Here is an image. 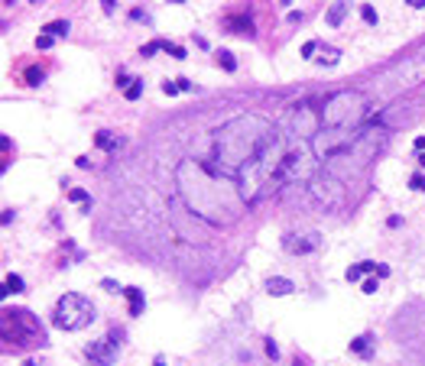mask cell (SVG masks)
Wrapping results in <instances>:
<instances>
[{
    "instance_id": "6da1fadb",
    "label": "cell",
    "mask_w": 425,
    "mask_h": 366,
    "mask_svg": "<svg viewBox=\"0 0 425 366\" xmlns=\"http://www.w3.org/2000/svg\"><path fill=\"white\" fill-rule=\"evenodd\" d=\"M276 136L279 133L273 130V123L260 114L231 117L215 133V168L221 175H241Z\"/></svg>"
},
{
    "instance_id": "7a4b0ae2",
    "label": "cell",
    "mask_w": 425,
    "mask_h": 366,
    "mask_svg": "<svg viewBox=\"0 0 425 366\" xmlns=\"http://www.w3.org/2000/svg\"><path fill=\"white\" fill-rule=\"evenodd\" d=\"M224 178L215 165H198V162H182L179 165V185H182V194L185 201L192 204L198 214H205V217H221L227 224V217H237V211H241V191L234 188H224Z\"/></svg>"
},
{
    "instance_id": "3957f363",
    "label": "cell",
    "mask_w": 425,
    "mask_h": 366,
    "mask_svg": "<svg viewBox=\"0 0 425 366\" xmlns=\"http://www.w3.org/2000/svg\"><path fill=\"white\" fill-rule=\"evenodd\" d=\"M383 139H386V130L383 127H360V133L354 136V143H348L344 149H338L331 159H325V175L334 178V182L348 185L351 178H357L364 168L374 162V156L383 149Z\"/></svg>"
},
{
    "instance_id": "277c9868",
    "label": "cell",
    "mask_w": 425,
    "mask_h": 366,
    "mask_svg": "<svg viewBox=\"0 0 425 366\" xmlns=\"http://www.w3.org/2000/svg\"><path fill=\"white\" fill-rule=\"evenodd\" d=\"M282 159H286V143H282V136H276L241 175H237L241 178V188L237 191H241L244 204L263 201L270 191H276L282 185Z\"/></svg>"
},
{
    "instance_id": "5b68a950",
    "label": "cell",
    "mask_w": 425,
    "mask_h": 366,
    "mask_svg": "<svg viewBox=\"0 0 425 366\" xmlns=\"http://www.w3.org/2000/svg\"><path fill=\"white\" fill-rule=\"evenodd\" d=\"M370 107H367V97L360 91H334L328 101L322 104L318 117H322V130H360V123L367 120Z\"/></svg>"
},
{
    "instance_id": "8992f818",
    "label": "cell",
    "mask_w": 425,
    "mask_h": 366,
    "mask_svg": "<svg viewBox=\"0 0 425 366\" xmlns=\"http://www.w3.org/2000/svg\"><path fill=\"white\" fill-rule=\"evenodd\" d=\"M91 321H94V305L85 295H78V292L62 295L56 311H52V324L59 331H85Z\"/></svg>"
},
{
    "instance_id": "52a82bcc",
    "label": "cell",
    "mask_w": 425,
    "mask_h": 366,
    "mask_svg": "<svg viewBox=\"0 0 425 366\" xmlns=\"http://www.w3.org/2000/svg\"><path fill=\"white\" fill-rule=\"evenodd\" d=\"M318 172V159L312 153V143H296L286 146V159H282V185L286 182H299L308 185Z\"/></svg>"
},
{
    "instance_id": "ba28073f",
    "label": "cell",
    "mask_w": 425,
    "mask_h": 366,
    "mask_svg": "<svg viewBox=\"0 0 425 366\" xmlns=\"http://www.w3.org/2000/svg\"><path fill=\"white\" fill-rule=\"evenodd\" d=\"M117 353H120V341H117V334H104V337H97V341L88 344V363L91 366H111L114 360H117Z\"/></svg>"
},
{
    "instance_id": "9c48e42d",
    "label": "cell",
    "mask_w": 425,
    "mask_h": 366,
    "mask_svg": "<svg viewBox=\"0 0 425 366\" xmlns=\"http://www.w3.org/2000/svg\"><path fill=\"white\" fill-rule=\"evenodd\" d=\"M322 246V237L318 234H289L286 237V249L289 253H312V249Z\"/></svg>"
},
{
    "instance_id": "30bf717a",
    "label": "cell",
    "mask_w": 425,
    "mask_h": 366,
    "mask_svg": "<svg viewBox=\"0 0 425 366\" xmlns=\"http://www.w3.org/2000/svg\"><path fill=\"white\" fill-rule=\"evenodd\" d=\"M267 292H270V295H289V292H296V285H292L289 279L270 275V279H267Z\"/></svg>"
},
{
    "instance_id": "8fae6325",
    "label": "cell",
    "mask_w": 425,
    "mask_h": 366,
    "mask_svg": "<svg viewBox=\"0 0 425 366\" xmlns=\"http://www.w3.org/2000/svg\"><path fill=\"white\" fill-rule=\"evenodd\" d=\"M123 295H127V301H130V315H143V308H146L143 292L140 289H123Z\"/></svg>"
},
{
    "instance_id": "7c38bea8",
    "label": "cell",
    "mask_w": 425,
    "mask_h": 366,
    "mask_svg": "<svg viewBox=\"0 0 425 366\" xmlns=\"http://www.w3.org/2000/svg\"><path fill=\"white\" fill-rule=\"evenodd\" d=\"M97 146H101V149H108V153H114V149L120 146V139H114L108 130H101V133H97Z\"/></svg>"
},
{
    "instance_id": "4fadbf2b",
    "label": "cell",
    "mask_w": 425,
    "mask_h": 366,
    "mask_svg": "<svg viewBox=\"0 0 425 366\" xmlns=\"http://www.w3.org/2000/svg\"><path fill=\"white\" fill-rule=\"evenodd\" d=\"M16 292H23V279L20 275H7L4 279V295H16Z\"/></svg>"
},
{
    "instance_id": "5bb4252c",
    "label": "cell",
    "mask_w": 425,
    "mask_h": 366,
    "mask_svg": "<svg viewBox=\"0 0 425 366\" xmlns=\"http://www.w3.org/2000/svg\"><path fill=\"white\" fill-rule=\"evenodd\" d=\"M215 59H218V65L224 68V71H234V68H237V59H234V55H231V52H227V49H221Z\"/></svg>"
},
{
    "instance_id": "9a60e30c",
    "label": "cell",
    "mask_w": 425,
    "mask_h": 366,
    "mask_svg": "<svg viewBox=\"0 0 425 366\" xmlns=\"http://www.w3.org/2000/svg\"><path fill=\"white\" fill-rule=\"evenodd\" d=\"M344 13H348V4H334L331 10H328V23H331V26H338V23L344 20Z\"/></svg>"
},
{
    "instance_id": "2e32d148",
    "label": "cell",
    "mask_w": 425,
    "mask_h": 366,
    "mask_svg": "<svg viewBox=\"0 0 425 366\" xmlns=\"http://www.w3.org/2000/svg\"><path fill=\"white\" fill-rule=\"evenodd\" d=\"M46 36H52V39H56V36H68V23H65V20L49 23V26H46Z\"/></svg>"
},
{
    "instance_id": "e0dca14e",
    "label": "cell",
    "mask_w": 425,
    "mask_h": 366,
    "mask_svg": "<svg viewBox=\"0 0 425 366\" xmlns=\"http://www.w3.org/2000/svg\"><path fill=\"white\" fill-rule=\"evenodd\" d=\"M325 62V65H338V59H341V52L338 49H331V46H322V55H318Z\"/></svg>"
},
{
    "instance_id": "ac0fdd59",
    "label": "cell",
    "mask_w": 425,
    "mask_h": 366,
    "mask_svg": "<svg viewBox=\"0 0 425 366\" xmlns=\"http://www.w3.org/2000/svg\"><path fill=\"white\" fill-rule=\"evenodd\" d=\"M351 350L360 353V356H370V337H357V341H351Z\"/></svg>"
},
{
    "instance_id": "d6986e66",
    "label": "cell",
    "mask_w": 425,
    "mask_h": 366,
    "mask_svg": "<svg viewBox=\"0 0 425 366\" xmlns=\"http://www.w3.org/2000/svg\"><path fill=\"white\" fill-rule=\"evenodd\" d=\"M140 94H143V81H130V88L123 91V97H127V101H137Z\"/></svg>"
},
{
    "instance_id": "ffe728a7",
    "label": "cell",
    "mask_w": 425,
    "mask_h": 366,
    "mask_svg": "<svg viewBox=\"0 0 425 366\" xmlns=\"http://www.w3.org/2000/svg\"><path fill=\"white\" fill-rule=\"evenodd\" d=\"M227 26H234L231 33H250V20H241V16H234V20H227Z\"/></svg>"
},
{
    "instance_id": "44dd1931",
    "label": "cell",
    "mask_w": 425,
    "mask_h": 366,
    "mask_svg": "<svg viewBox=\"0 0 425 366\" xmlns=\"http://www.w3.org/2000/svg\"><path fill=\"white\" fill-rule=\"evenodd\" d=\"M68 201H75V204H91L88 191H82V188H72V191H68Z\"/></svg>"
},
{
    "instance_id": "7402d4cb",
    "label": "cell",
    "mask_w": 425,
    "mask_h": 366,
    "mask_svg": "<svg viewBox=\"0 0 425 366\" xmlns=\"http://www.w3.org/2000/svg\"><path fill=\"white\" fill-rule=\"evenodd\" d=\"M159 42H163V49L169 52V55H175V59H185V49H182V46H172V42H166V39H159Z\"/></svg>"
},
{
    "instance_id": "603a6c76",
    "label": "cell",
    "mask_w": 425,
    "mask_h": 366,
    "mask_svg": "<svg viewBox=\"0 0 425 366\" xmlns=\"http://www.w3.org/2000/svg\"><path fill=\"white\" fill-rule=\"evenodd\" d=\"M42 81V68H30L26 71V85H39Z\"/></svg>"
},
{
    "instance_id": "cb8c5ba5",
    "label": "cell",
    "mask_w": 425,
    "mask_h": 366,
    "mask_svg": "<svg viewBox=\"0 0 425 366\" xmlns=\"http://www.w3.org/2000/svg\"><path fill=\"white\" fill-rule=\"evenodd\" d=\"M360 16H364L367 23H374V26H377V10H374V7H360Z\"/></svg>"
},
{
    "instance_id": "d4e9b609",
    "label": "cell",
    "mask_w": 425,
    "mask_h": 366,
    "mask_svg": "<svg viewBox=\"0 0 425 366\" xmlns=\"http://www.w3.org/2000/svg\"><path fill=\"white\" fill-rule=\"evenodd\" d=\"M163 94H166V97L179 94V81H163Z\"/></svg>"
},
{
    "instance_id": "484cf974",
    "label": "cell",
    "mask_w": 425,
    "mask_h": 366,
    "mask_svg": "<svg viewBox=\"0 0 425 366\" xmlns=\"http://www.w3.org/2000/svg\"><path fill=\"white\" fill-rule=\"evenodd\" d=\"M101 289H104V292H123V285H117L114 279H104V282H101Z\"/></svg>"
},
{
    "instance_id": "4316f807",
    "label": "cell",
    "mask_w": 425,
    "mask_h": 366,
    "mask_svg": "<svg viewBox=\"0 0 425 366\" xmlns=\"http://www.w3.org/2000/svg\"><path fill=\"white\" fill-rule=\"evenodd\" d=\"M49 46H52V36H46V33H42L39 39H36V49H49Z\"/></svg>"
},
{
    "instance_id": "83f0119b",
    "label": "cell",
    "mask_w": 425,
    "mask_h": 366,
    "mask_svg": "<svg viewBox=\"0 0 425 366\" xmlns=\"http://www.w3.org/2000/svg\"><path fill=\"white\" fill-rule=\"evenodd\" d=\"M409 185H412L415 191H425V178H422V175H412V182H409Z\"/></svg>"
},
{
    "instance_id": "f1b7e54d",
    "label": "cell",
    "mask_w": 425,
    "mask_h": 366,
    "mask_svg": "<svg viewBox=\"0 0 425 366\" xmlns=\"http://www.w3.org/2000/svg\"><path fill=\"white\" fill-rule=\"evenodd\" d=\"M360 275H364V272H360V266H351V269H348V279H351V282H357Z\"/></svg>"
},
{
    "instance_id": "f546056e",
    "label": "cell",
    "mask_w": 425,
    "mask_h": 366,
    "mask_svg": "<svg viewBox=\"0 0 425 366\" xmlns=\"http://www.w3.org/2000/svg\"><path fill=\"white\" fill-rule=\"evenodd\" d=\"M315 49H318V42H305V46H302V55H305V59H312V52H315Z\"/></svg>"
},
{
    "instance_id": "4dcf8cb0",
    "label": "cell",
    "mask_w": 425,
    "mask_h": 366,
    "mask_svg": "<svg viewBox=\"0 0 425 366\" xmlns=\"http://www.w3.org/2000/svg\"><path fill=\"white\" fill-rule=\"evenodd\" d=\"M377 289H380V285H377V279H367V282H364V292H367V295H374Z\"/></svg>"
},
{
    "instance_id": "1f68e13d",
    "label": "cell",
    "mask_w": 425,
    "mask_h": 366,
    "mask_svg": "<svg viewBox=\"0 0 425 366\" xmlns=\"http://www.w3.org/2000/svg\"><path fill=\"white\" fill-rule=\"evenodd\" d=\"M267 353H270V360H276V356H279V350H276V344H273V341H267Z\"/></svg>"
},
{
    "instance_id": "d6a6232c",
    "label": "cell",
    "mask_w": 425,
    "mask_h": 366,
    "mask_svg": "<svg viewBox=\"0 0 425 366\" xmlns=\"http://www.w3.org/2000/svg\"><path fill=\"white\" fill-rule=\"evenodd\" d=\"M175 81H179V91H192V81H189V78H175Z\"/></svg>"
},
{
    "instance_id": "836d02e7",
    "label": "cell",
    "mask_w": 425,
    "mask_h": 366,
    "mask_svg": "<svg viewBox=\"0 0 425 366\" xmlns=\"http://www.w3.org/2000/svg\"><path fill=\"white\" fill-rule=\"evenodd\" d=\"M415 149H419V153H425V136H415Z\"/></svg>"
},
{
    "instance_id": "e575fe53",
    "label": "cell",
    "mask_w": 425,
    "mask_h": 366,
    "mask_svg": "<svg viewBox=\"0 0 425 366\" xmlns=\"http://www.w3.org/2000/svg\"><path fill=\"white\" fill-rule=\"evenodd\" d=\"M153 366H166V360H163V356H156V363Z\"/></svg>"
},
{
    "instance_id": "d590c367",
    "label": "cell",
    "mask_w": 425,
    "mask_h": 366,
    "mask_svg": "<svg viewBox=\"0 0 425 366\" xmlns=\"http://www.w3.org/2000/svg\"><path fill=\"white\" fill-rule=\"evenodd\" d=\"M26 366H36V363H26Z\"/></svg>"
}]
</instances>
